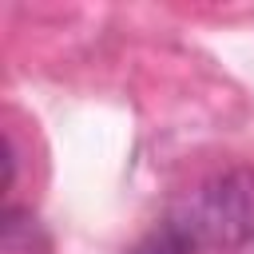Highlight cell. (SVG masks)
Listing matches in <instances>:
<instances>
[{"label":"cell","mask_w":254,"mask_h":254,"mask_svg":"<svg viewBox=\"0 0 254 254\" xmlns=\"http://www.w3.org/2000/svg\"><path fill=\"white\" fill-rule=\"evenodd\" d=\"M131 254H194V246L187 242V234L179 230V226H171V222H159Z\"/></svg>","instance_id":"7a4b0ae2"},{"label":"cell","mask_w":254,"mask_h":254,"mask_svg":"<svg viewBox=\"0 0 254 254\" xmlns=\"http://www.w3.org/2000/svg\"><path fill=\"white\" fill-rule=\"evenodd\" d=\"M254 218V187L246 175H222L198 190H190V198L167 218L171 226H179L187 234V242L198 246H222V242H238L250 230Z\"/></svg>","instance_id":"6da1fadb"}]
</instances>
